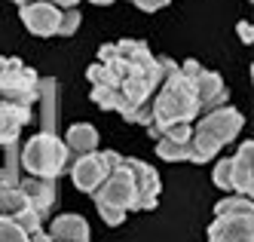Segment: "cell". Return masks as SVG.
I'll use <instances>...</instances> for the list:
<instances>
[{"mask_svg":"<svg viewBox=\"0 0 254 242\" xmlns=\"http://www.w3.org/2000/svg\"><path fill=\"white\" fill-rule=\"evenodd\" d=\"M95 209H98V215H101V221L107 227H120L126 218H129V212H123V209H117V206H104V202H95Z\"/></svg>","mask_w":254,"mask_h":242,"instance_id":"25","label":"cell"},{"mask_svg":"<svg viewBox=\"0 0 254 242\" xmlns=\"http://www.w3.org/2000/svg\"><path fill=\"white\" fill-rule=\"evenodd\" d=\"M251 157H254V144H251V141H242V144H239V151L233 154V193L251 196V190H254Z\"/></svg>","mask_w":254,"mask_h":242,"instance_id":"15","label":"cell"},{"mask_svg":"<svg viewBox=\"0 0 254 242\" xmlns=\"http://www.w3.org/2000/svg\"><path fill=\"white\" fill-rule=\"evenodd\" d=\"M92 199L95 202H104V206H117L123 212H135L138 193H135V181H132L129 169L123 165V160H120L117 169L98 184V190L92 193Z\"/></svg>","mask_w":254,"mask_h":242,"instance_id":"6","label":"cell"},{"mask_svg":"<svg viewBox=\"0 0 254 242\" xmlns=\"http://www.w3.org/2000/svg\"><path fill=\"white\" fill-rule=\"evenodd\" d=\"M132 3H135L141 12H159L162 6H169L172 0H132Z\"/></svg>","mask_w":254,"mask_h":242,"instance_id":"26","label":"cell"},{"mask_svg":"<svg viewBox=\"0 0 254 242\" xmlns=\"http://www.w3.org/2000/svg\"><path fill=\"white\" fill-rule=\"evenodd\" d=\"M56 89H59V83L52 77L37 80V98H34L31 110H37L40 132H56Z\"/></svg>","mask_w":254,"mask_h":242,"instance_id":"13","label":"cell"},{"mask_svg":"<svg viewBox=\"0 0 254 242\" xmlns=\"http://www.w3.org/2000/svg\"><path fill=\"white\" fill-rule=\"evenodd\" d=\"M15 184H19V190L25 193L28 206L46 221V215L52 212V206H56V178H34V175H25V178H19Z\"/></svg>","mask_w":254,"mask_h":242,"instance_id":"10","label":"cell"},{"mask_svg":"<svg viewBox=\"0 0 254 242\" xmlns=\"http://www.w3.org/2000/svg\"><path fill=\"white\" fill-rule=\"evenodd\" d=\"M214 218H254V202L251 196L230 193L214 206Z\"/></svg>","mask_w":254,"mask_h":242,"instance_id":"17","label":"cell"},{"mask_svg":"<svg viewBox=\"0 0 254 242\" xmlns=\"http://www.w3.org/2000/svg\"><path fill=\"white\" fill-rule=\"evenodd\" d=\"M62 141L67 144L70 162H74V160L83 157V154L98 151V129H95V126H89V123H74V126H70L67 132H64Z\"/></svg>","mask_w":254,"mask_h":242,"instance_id":"16","label":"cell"},{"mask_svg":"<svg viewBox=\"0 0 254 242\" xmlns=\"http://www.w3.org/2000/svg\"><path fill=\"white\" fill-rule=\"evenodd\" d=\"M236 31H239L242 43H251V22H239V25H236Z\"/></svg>","mask_w":254,"mask_h":242,"instance_id":"27","label":"cell"},{"mask_svg":"<svg viewBox=\"0 0 254 242\" xmlns=\"http://www.w3.org/2000/svg\"><path fill=\"white\" fill-rule=\"evenodd\" d=\"M156 154L166 160V162H190V141L156 138Z\"/></svg>","mask_w":254,"mask_h":242,"instance_id":"20","label":"cell"},{"mask_svg":"<svg viewBox=\"0 0 254 242\" xmlns=\"http://www.w3.org/2000/svg\"><path fill=\"white\" fill-rule=\"evenodd\" d=\"M22 209H28V199L19 190V184L0 181V218H15Z\"/></svg>","mask_w":254,"mask_h":242,"instance_id":"18","label":"cell"},{"mask_svg":"<svg viewBox=\"0 0 254 242\" xmlns=\"http://www.w3.org/2000/svg\"><path fill=\"white\" fill-rule=\"evenodd\" d=\"M181 71L190 77V83H193V89H196L199 114L230 104V92H227V86H224V80H221V74H217V71H208V68H202V65L193 62V59L181 65Z\"/></svg>","mask_w":254,"mask_h":242,"instance_id":"5","label":"cell"},{"mask_svg":"<svg viewBox=\"0 0 254 242\" xmlns=\"http://www.w3.org/2000/svg\"><path fill=\"white\" fill-rule=\"evenodd\" d=\"M123 165L129 169V175H132V181H135V193H138L135 212H153V209L159 206V193H162L159 172L153 169L150 162L135 160V157H123Z\"/></svg>","mask_w":254,"mask_h":242,"instance_id":"7","label":"cell"},{"mask_svg":"<svg viewBox=\"0 0 254 242\" xmlns=\"http://www.w3.org/2000/svg\"><path fill=\"white\" fill-rule=\"evenodd\" d=\"M34 120L31 107H19V104H3L0 101V144H15L22 135V129Z\"/></svg>","mask_w":254,"mask_h":242,"instance_id":"14","label":"cell"},{"mask_svg":"<svg viewBox=\"0 0 254 242\" xmlns=\"http://www.w3.org/2000/svg\"><path fill=\"white\" fill-rule=\"evenodd\" d=\"M12 3H15V6H25V3H31V0H12Z\"/></svg>","mask_w":254,"mask_h":242,"instance_id":"30","label":"cell"},{"mask_svg":"<svg viewBox=\"0 0 254 242\" xmlns=\"http://www.w3.org/2000/svg\"><path fill=\"white\" fill-rule=\"evenodd\" d=\"M208 242H254V218H214Z\"/></svg>","mask_w":254,"mask_h":242,"instance_id":"11","label":"cell"},{"mask_svg":"<svg viewBox=\"0 0 254 242\" xmlns=\"http://www.w3.org/2000/svg\"><path fill=\"white\" fill-rule=\"evenodd\" d=\"M221 154V144H217L211 135H205L202 129L193 126V135H190V162H208Z\"/></svg>","mask_w":254,"mask_h":242,"instance_id":"19","label":"cell"},{"mask_svg":"<svg viewBox=\"0 0 254 242\" xmlns=\"http://www.w3.org/2000/svg\"><path fill=\"white\" fill-rule=\"evenodd\" d=\"M193 126L196 129H202L205 135H211L217 144H230L236 135L242 132V126H245V120H242V114L236 110L233 104H224V107H214V110H205V114H199L196 120H193Z\"/></svg>","mask_w":254,"mask_h":242,"instance_id":"8","label":"cell"},{"mask_svg":"<svg viewBox=\"0 0 254 242\" xmlns=\"http://www.w3.org/2000/svg\"><path fill=\"white\" fill-rule=\"evenodd\" d=\"M89 3H95V6H111L114 0H89Z\"/></svg>","mask_w":254,"mask_h":242,"instance_id":"29","label":"cell"},{"mask_svg":"<svg viewBox=\"0 0 254 242\" xmlns=\"http://www.w3.org/2000/svg\"><path fill=\"white\" fill-rule=\"evenodd\" d=\"M196 117H199L196 89H193L190 77H187V74L181 71V65H178L169 77L159 83V89L153 92V117H150L147 132H150V138L156 141L159 132H162L169 123H193Z\"/></svg>","mask_w":254,"mask_h":242,"instance_id":"1","label":"cell"},{"mask_svg":"<svg viewBox=\"0 0 254 242\" xmlns=\"http://www.w3.org/2000/svg\"><path fill=\"white\" fill-rule=\"evenodd\" d=\"M92 101L101 107V110H117L123 107V95L117 86H92Z\"/></svg>","mask_w":254,"mask_h":242,"instance_id":"21","label":"cell"},{"mask_svg":"<svg viewBox=\"0 0 254 242\" xmlns=\"http://www.w3.org/2000/svg\"><path fill=\"white\" fill-rule=\"evenodd\" d=\"M211 181H214V187H217V190L233 193V157H227V160H221V162L214 165Z\"/></svg>","mask_w":254,"mask_h":242,"instance_id":"22","label":"cell"},{"mask_svg":"<svg viewBox=\"0 0 254 242\" xmlns=\"http://www.w3.org/2000/svg\"><path fill=\"white\" fill-rule=\"evenodd\" d=\"M77 28H80V6H67V9H62L56 37H74Z\"/></svg>","mask_w":254,"mask_h":242,"instance_id":"23","label":"cell"},{"mask_svg":"<svg viewBox=\"0 0 254 242\" xmlns=\"http://www.w3.org/2000/svg\"><path fill=\"white\" fill-rule=\"evenodd\" d=\"M49 3H56L59 9H67V6H80L83 0H49Z\"/></svg>","mask_w":254,"mask_h":242,"instance_id":"28","label":"cell"},{"mask_svg":"<svg viewBox=\"0 0 254 242\" xmlns=\"http://www.w3.org/2000/svg\"><path fill=\"white\" fill-rule=\"evenodd\" d=\"M37 71L28 68L19 59L0 55V101L3 104H19V107H34L37 98Z\"/></svg>","mask_w":254,"mask_h":242,"instance_id":"3","label":"cell"},{"mask_svg":"<svg viewBox=\"0 0 254 242\" xmlns=\"http://www.w3.org/2000/svg\"><path fill=\"white\" fill-rule=\"evenodd\" d=\"M19 18L34 37H56L62 9L56 3H49V0H31V3L19 6Z\"/></svg>","mask_w":254,"mask_h":242,"instance_id":"9","label":"cell"},{"mask_svg":"<svg viewBox=\"0 0 254 242\" xmlns=\"http://www.w3.org/2000/svg\"><path fill=\"white\" fill-rule=\"evenodd\" d=\"M120 160H123V154H117V151H92V154L77 157L74 162H70L67 172H70V178H74V187L80 193L92 196L98 190V184L120 165Z\"/></svg>","mask_w":254,"mask_h":242,"instance_id":"4","label":"cell"},{"mask_svg":"<svg viewBox=\"0 0 254 242\" xmlns=\"http://www.w3.org/2000/svg\"><path fill=\"white\" fill-rule=\"evenodd\" d=\"M19 169L34 178H59L70 169L67 144L56 132H37L19 147Z\"/></svg>","mask_w":254,"mask_h":242,"instance_id":"2","label":"cell"},{"mask_svg":"<svg viewBox=\"0 0 254 242\" xmlns=\"http://www.w3.org/2000/svg\"><path fill=\"white\" fill-rule=\"evenodd\" d=\"M46 236L52 242H89V224L83 215L67 212V215H59L49 221Z\"/></svg>","mask_w":254,"mask_h":242,"instance_id":"12","label":"cell"},{"mask_svg":"<svg viewBox=\"0 0 254 242\" xmlns=\"http://www.w3.org/2000/svg\"><path fill=\"white\" fill-rule=\"evenodd\" d=\"M0 242H28V233L12 218H0Z\"/></svg>","mask_w":254,"mask_h":242,"instance_id":"24","label":"cell"}]
</instances>
